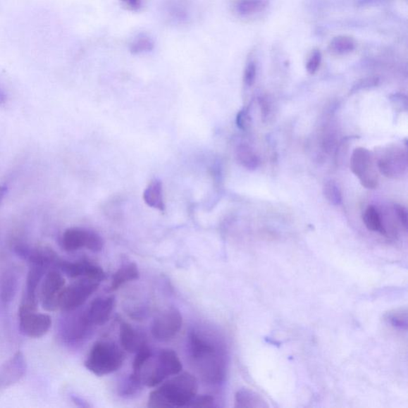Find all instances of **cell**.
I'll use <instances>...</instances> for the list:
<instances>
[{
	"label": "cell",
	"instance_id": "6da1fadb",
	"mask_svg": "<svg viewBox=\"0 0 408 408\" xmlns=\"http://www.w3.org/2000/svg\"><path fill=\"white\" fill-rule=\"evenodd\" d=\"M198 383L190 373L178 374L151 392L149 407L152 408H173L185 407L196 397Z\"/></svg>",
	"mask_w": 408,
	"mask_h": 408
},
{
	"label": "cell",
	"instance_id": "7a4b0ae2",
	"mask_svg": "<svg viewBox=\"0 0 408 408\" xmlns=\"http://www.w3.org/2000/svg\"><path fill=\"white\" fill-rule=\"evenodd\" d=\"M125 355L117 345L111 342L94 344L85 361V366L97 376L109 375L123 366Z\"/></svg>",
	"mask_w": 408,
	"mask_h": 408
},
{
	"label": "cell",
	"instance_id": "3957f363",
	"mask_svg": "<svg viewBox=\"0 0 408 408\" xmlns=\"http://www.w3.org/2000/svg\"><path fill=\"white\" fill-rule=\"evenodd\" d=\"M100 283L88 278H81L64 288L59 301V308L66 313L75 311L99 289Z\"/></svg>",
	"mask_w": 408,
	"mask_h": 408
},
{
	"label": "cell",
	"instance_id": "277c9868",
	"mask_svg": "<svg viewBox=\"0 0 408 408\" xmlns=\"http://www.w3.org/2000/svg\"><path fill=\"white\" fill-rule=\"evenodd\" d=\"M183 365L178 354L172 350H163L158 355L156 361L146 375L144 385L149 388L160 385L169 376L181 373Z\"/></svg>",
	"mask_w": 408,
	"mask_h": 408
},
{
	"label": "cell",
	"instance_id": "5b68a950",
	"mask_svg": "<svg viewBox=\"0 0 408 408\" xmlns=\"http://www.w3.org/2000/svg\"><path fill=\"white\" fill-rule=\"evenodd\" d=\"M373 156L369 149L360 147L353 150L350 158L351 171L369 190H375L379 181Z\"/></svg>",
	"mask_w": 408,
	"mask_h": 408
},
{
	"label": "cell",
	"instance_id": "8992f818",
	"mask_svg": "<svg viewBox=\"0 0 408 408\" xmlns=\"http://www.w3.org/2000/svg\"><path fill=\"white\" fill-rule=\"evenodd\" d=\"M62 246L65 251L68 252H75L83 247L93 252H99L104 246V242L94 231L74 228L67 229L63 233Z\"/></svg>",
	"mask_w": 408,
	"mask_h": 408
},
{
	"label": "cell",
	"instance_id": "52a82bcc",
	"mask_svg": "<svg viewBox=\"0 0 408 408\" xmlns=\"http://www.w3.org/2000/svg\"><path fill=\"white\" fill-rule=\"evenodd\" d=\"M377 167L386 178L400 179L407 170V152L398 146H389L382 150V154L377 160Z\"/></svg>",
	"mask_w": 408,
	"mask_h": 408
},
{
	"label": "cell",
	"instance_id": "ba28073f",
	"mask_svg": "<svg viewBox=\"0 0 408 408\" xmlns=\"http://www.w3.org/2000/svg\"><path fill=\"white\" fill-rule=\"evenodd\" d=\"M20 328L23 334L30 338H39L50 330L51 316L39 314L37 309L21 306L19 309Z\"/></svg>",
	"mask_w": 408,
	"mask_h": 408
},
{
	"label": "cell",
	"instance_id": "9c48e42d",
	"mask_svg": "<svg viewBox=\"0 0 408 408\" xmlns=\"http://www.w3.org/2000/svg\"><path fill=\"white\" fill-rule=\"evenodd\" d=\"M183 318L176 308H168L158 315L152 327L154 338L161 342H169L181 330Z\"/></svg>",
	"mask_w": 408,
	"mask_h": 408
},
{
	"label": "cell",
	"instance_id": "30bf717a",
	"mask_svg": "<svg viewBox=\"0 0 408 408\" xmlns=\"http://www.w3.org/2000/svg\"><path fill=\"white\" fill-rule=\"evenodd\" d=\"M65 285V279L59 271H48L41 286L40 299L42 308L49 312L58 309Z\"/></svg>",
	"mask_w": 408,
	"mask_h": 408
},
{
	"label": "cell",
	"instance_id": "8fae6325",
	"mask_svg": "<svg viewBox=\"0 0 408 408\" xmlns=\"http://www.w3.org/2000/svg\"><path fill=\"white\" fill-rule=\"evenodd\" d=\"M58 267L66 276L71 278H88L100 283L106 278V273L101 267L87 260L72 263L61 259Z\"/></svg>",
	"mask_w": 408,
	"mask_h": 408
},
{
	"label": "cell",
	"instance_id": "7c38bea8",
	"mask_svg": "<svg viewBox=\"0 0 408 408\" xmlns=\"http://www.w3.org/2000/svg\"><path fill=\"white\" fill-rule=\"evenodd\" d=\"M27 371V363L21 352H18L0 366V388L14 385Z\"/></svg>",
	"mask_w": 408,
	"mask_h": 408
},
{
	"label": "cell",
	"instance_id": "4fadbf2b",
	"mask_svg": "<svg viewBox=\"0 0 408 408\" xmlns=\"http://www.w3.org/2000/svg\"><path fill=\"white\" fill-rule=\"evenodd\" d=\"M115 297H100L90 304L85 312L91 326H103L106 324L115 307Z\"/></svg>",
	"mask_w": 408,
	"mask_h": 408
},
{
	"label": "cell",
	"instance_id": "5bb4252c",
	"mask_svg": "<svg viewBox=\"0 0 408 408\" xmlns=\"http://www.w3.org/2000/svg\"><path fill=\"white\" fill-rule=\"evenodd\" d=\"M47 268L38 265H30L27 278L25 294L23 298L21 306L37 309L38 289L42 278L46 276Z\"/></svg>",
	"mask_w": 408,
	"mask_h": 408
},
{
	"label": "cell",
	"instance_id": "9a60e30c",
	"mask_svg": "<svg viewBox=\"0 0 408 408\" xmlns=\"http://www.w3.org/2000/svg\"><path fill=\"white\" fill-rule=\"evenodd\" d=\"M92 326L88 321L85 312L66 320L62 326L63 339L68 342H76L87 336Z\"/></svg>",
	"mask_w": 408,
	"mask_h": 408
},
{
	"label": "cell",
	"instance_id": "2e32d148",
	"mask_svg": "<svg viewBox=\"0 0 408 408\" xmlns=\"http://www.w3.org/2000/svg\"><path fill=\"white\" fill-rule=\"evenodd\" d=\"M144 203L150 208L163 211L166 210L163 196L162 182L159 179L152 180L143 194Z\"/></svg>",
	"mask_w": 408,
	"mask_h": 408
},
{
	"label": "cell",
	"instance_id": "e0dca14e",
	"mask_svg": "<svg viewBox=\"0 0 408 408\" xmlns=\"http://www.w3.org/2000/svg\"><path fill=\"white\" fill-rule=\"evenodd\" d=\"M120 340L123 348L130 352H137L145 344L137 331L125 322L121 323L120 326Z\"/></svg>",
	"mask_w": 408,
	"mask_h": 408
},
{
	"label": "cell",
	"instance_id": "ac0fdd59",
	"mask_svg": "<svg viewBox=\"0 0 408 408\" xmlns=\"http://www.w3.org/2000/svg\"><path fill=\"white\" fill-rule=\"evenodd\" d=\"M139 277L140 272L135 264H125L113 276L111 291L117 290L124 284L137 280Z\"/></svg>",
	"mask_w": 408,
	"mask_h": 408
},
{
	"label": "cell",
	"instance_id": "d6986e66",
	"mask_svg": "<svg viewBox=\"0 0 408 408\" xmlns=\"http://www.w3.org/2000/svg\"><path fill=\"white\" fill-rule=\"evenodd\" d=\"M18 276L14 271H6L0 279V297L5 304L14 299L18 290Z\"/></svg>",
	"mask_w": 408,
	"mask_h": 408
},
{
	"label": "cell",
	"instance_id": "ffe728a7",
	"mask_svg": "<svg viewBox=\"0 0 408 408\" xmlns=\"http://www.w3.org/2000/svg\"><path fill=\"white\" fill-rule=\"evenodd\" d=\"M269 0H236L234 11L237 16L249 17L264 11Z\"/></svg>",
	"mask_w": 408,
	"mask_h": 408
},
{
	"label": "cell",
	"instance_id": "44dd1931",
	"mask_svg": "<svg viewBox=\"0 0 408 408\" xmlns=\"http://www.w3.org/2000/svg\"><path fill=\"white\" fill-rule=\"evenodd\" d=\"M235 156L237 162L248 170L253 171V170H256L259 166V157L251 146L245 144L237 146L235 150Z\"/></svg>",
	"mask_w": 408,
	"mask_h": 408
},
{
	"label": "cell",
	"instance_id": "7402d4cb",
	"mask_svg": "<svg viewBox=\"0 0 408 408\" xmlns=\"http://www.w3.org/2000/svg\"><path fill=\"white\" fill-rule=\"evenodd\" d=\"M363 221L369 230L388 236L387 231L385 226H383L381 213L375 206L370 205L365 210L363 215Z\"/></svg>",
	"mask_w": 408,
	"mask_h": 408
},
{
	"label": "cell",
	"instance_id": "603a6c76",
	"mask_svg": "<svg viewBox=\"0 0 408 408\" xmlns=\"http://www.w3.org/2000/svg\"><path fill=\"white\" fill-rule=\"evenodd\" d=\"M155 42L150 35L140 33L134 37L129 45L130 51L132 54H142L154 50Z\"/></svg>",
	"mask_w": 408,
	"mask_h": 408
},
{
	"label": "cell",
	"instance_id": "cb8c5ba5",
	"mask_svg": "<svg viewBox=\"0 0 408 408\" xmlns=\"http://www.w3.org/2000/svg\"><path fill=\"white\" fill-rule=\"evenodd\" d=\"M152 356V352L147 345L144 344L137 351V355L132 364L133 373L131 375L134 378L140 381H142V370L150 361Z\"/></svg>",
	"mask_w": 408,
	"mask_h": 408
},
{
	"label": "cell",
	"instance_id": "d4e9b609",
	"mask_svg": "<svg viewBox=\"0 0 408 408\" xmlns=\"http://www.w3.org/2000/svg\"><path fill=\"white\" fill-rule=\"evenodd\" d=\"M235 404L237 407H266L267 406L259 395L248 390H240L236 393Z\"/></svg>",
	"mask_w": 408,
	"mask_h": 408
},
{
	"label": "cell",
	"instance_id": "484cf974",
	"mask_svg": "<svg viewBox=\"0 0 408 408\" xmlns=\"http://www.w3.org/2000/svg\"><path fill=\"white\" fill-rule=\"evenodd\" d=\"M356 42L348 36H338L330 44V51L336 54H345L355 50Z\"/></svg>",
	"mask_w": 408,
	"mask_h": 408
},
{
	"label": "cell",
	"instance_id": "4316f807",
	"mask_svg": "<svg viewBox=\"0 0 408 408\" xmlns=\"http://www.w3.org/2000/svg\"><path fill=\"white\" fill-rule=\"evenodd\" d=\"M323 193L328 202L333 206H338L342 203V194L336 182L328 180L323 187Z\"/></svg>",
	"mask_w": 408,
	"mask_h": 408
},
{
	"label": "cell",
	"instance_id": "83f0119b",
	"mask_svg": "<svg viewBox=\"0 0 408 408\" xmlns=\"http://www.w3.org/2000/svg\"><path fill=\"white\" fill-rule=\"evenodd\" d=\"M386 320L392 327L400 330H407V313L406 309L397 310L389 313L386 316Z\"/></svg>",
	"mask_w": 408,
	"mask_h": 408
},
{
	"label": "cell",
	"instance_id": "f1b7e54d",
	"mask_svg": "<svg viewBox=\"0 0 408 408\" xmlns=\"http://www.w3.org/2000/svg\"><path fill=\"white\" fill-rule=\"evenodd\" d=\"M187 5L181 2L180 0L178 2L172 3L169 6L168 14L171 16L173 20L179 22L187 20L190 17V12H187Z\"/></svg>",
	"mask_w": 408,
	"mask_h": 408
},
{
	"label": "cell",
	"instance_id": "f546056e",
	"mask_svg": "<svg viewBox=\"0 0 408 408\" xmlns=\"http://www.w3.org/2000/svg\"><path fill=\"white\" fill-rule=\"evenodd\" d=\"M215 406V400L211 395H200V397H194L192 400L188 404L187 407H213Z\"/></svg>",
	"mask_w": 408,
	"mask_h": 408
},
{
	"label": "cell",
	"instance_id": "4dcf8cb0",
	"mask_svg": "<svg viewBox=\"0 0 408 408\" xmlns=\"http://www.w3.org/2000/svg\"><path fill=\"white\" fill-rule=\"evenodd\" d=\"M252 119L251 116L248 109L245 108L241 109L239 113L237 114L236 117V125L239 129L243 131H246L249 129V126L251 125Z\"/></svg>",
	"mask_w": 408,
	"mask_h": 408
},
{
	"label": "cell",
	"instance_id": "1f68e13d",
	"mask_svg": "<svg viewBox=\"0 0 408 408\" xmlns=\"http://www.w3.org/2000/svg\"><path fill=\"white\" fill-rule=\"evenodd\" d=\"M257 68L254 62H249L246 66L243 82L247 87H251L256 78Z\"/></svg>",
	"mask_w": 408,
	"mask_h": 408
},
{
	"label": "cell",
	"instance_id": "d6a6232c",
	"mask_svg": "<svg viewBox=\"0 0 408 408\" xmlns=\"http://www.w3.org/2000/svg\"><path fill=\"white\" fill-rule=\"evenodd\" d=\"M321 63V54L320 51H314L309 57L307 65V71L314 75L319 70Z\"/></svg>",
	"mask_w": 408,
	"mask_h": 408
},
{
	"label": "cell",
	"instance_id": "836d02e7",
	"mask_svg": "<svg viewBox=\"0 0 408 408\" xmlns=\"http://www.w3.org/2000/svg\"><path fill=\"white\" fill-rule=\"evenodd\" d=\"M121 5L130 11L138 12L144 8V0H120Z\"/></svg>",
	"mask_w": 408,
	"mask_h": 408
},
{
	"label": "cell",
	"instance_id": "e575fe53",
	"mask_svg": "<svg viewBox=\"0 0 408 408\" xmlns=\"http://www.w3.org/2000/svg\"><path fill=\"white\" fill-rule=\"evenodd\" d=\"M390 100L392 101V105L395 106V109L407 111L408 103L405 95L394 94L390 97Z\"/></svg>",
	"mask_w": 408,
	"mask_h": 408
},
{
	"label": "cell",
	"instance_id": "d590c367",
	"mask_svg": "<svg viewBox=\"0 0 408 408\" xmlns=\"http://www.w3.org/2000/svg\"><path fill=\"white\" fill-rule=\"evenodd\" d=\"M394 211L397 215L402 226L407 230V211L404 206L400 204L394 205Z\"/></svg>",
	"mask_w": 408,
	"mask_h": 408
},
{
	"label": "cell",
	"instance_id": "8d00e7d4",
	"mask_svg": "<svg viewBox=\"0 0 408 408\" xmlns=\"http://www.w3.org/2000/svg\"><path fill=\"white\" fill-rule=\"evenodd\" d=\"M259 105L261 107V113L264 119H266L271 112V106L269 101L265 97H260Z\"/></svg>",
	"mask_w": 408,
	"mask_h": 408
},
{
	"label": "cell",
	"instance_id": "74e56055",
	"mask_svg": "<svg viewBox=\"0 0 408 408\" xmlns=\"http://www.w3.org/2000/svg\"><path fill=\"white\" fill-rule=\"evenodd\" d=\"M376 83L377 80H371V79H370V80H364V82L358 83L356 87H353L352 92H355V91L363 88L374 87L376 86Z\"/></svg>",
	"mask_w": 408,
	"mask_h": 408
},
{
	"label": "cell",
	"instance_id": "f35d334b",
	"mask_svg": "<svg viewBox=\"0 0 408 408\" xmlns=\"http://www.w3.org/2000/svg\"><path fill=\"white\" fill-rule=\"evenodd\" d=\"M8 188L5 184L0 185V204L2 203L6 194H7Z\"/></svg>",
	"mask_w": 408,
	"mask_h": 408
},
{
	"label": "cell",
	"instance_id": "ab89813d",
	"mask_svg": "<svg viewBox=\"0 0 408 408\" xmlns=\"http://www.w3.org/2000/svg\"><path fill=\"white\" fill-rule=\"evenodd\" d=\"M72 400L78 406H80V407H87L88 406L86 403H85V402L82 401V400L81 398H79L78 397H72Z\"/></svg>",
	"mask_w": 408,
	"mask_h": 408
}]
</instances>
